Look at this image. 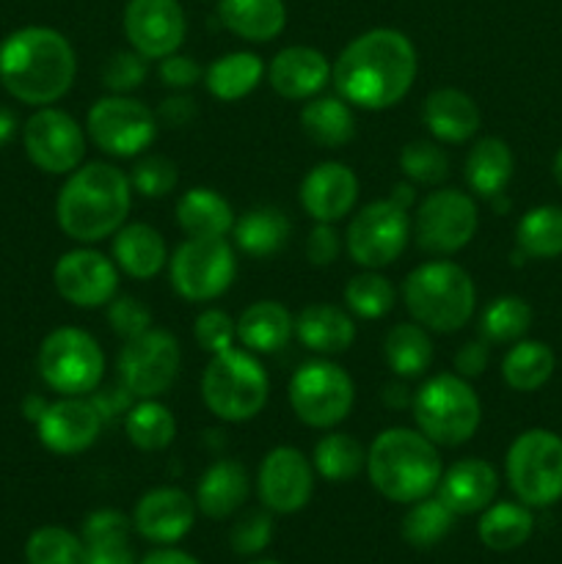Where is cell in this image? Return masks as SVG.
<instances>
[{"instance_id":"1","label":"cell","mask_w":562,"mask_h":564,"mask_svg":"<svg viewBox=\"0 0 562 564\" xmlns=\"http://www.w3.org/2000/svg\"><path fill=\"white\" fill-rule=\"evenodd\" d=\"M417 47L395 28H372L353 39L331 66V77L353 108H395L417 80Z\"/></svg>"},{"instance_id":"2","label":"cell","mask_w":562,"mask_h":564,"mask_svg":"<svg viewBox=\"0 0 562 564\" xmlns=\"http://www.w3.org/2000/svg\"><path fill=\"white\" fill-rule=\"evenodd\" d=\"M77 58L64 33L20 28L0 44V83L25 105H53L75 83Z\"/></svg>"},{"instance_id":"3","label":"cell","mask_w":562,"mask_h":564,"mask_svg":"<svg viewBox=\"0 0 562 564\" xmlns=\"http://www.w3.org/2000/svg\"><path fill=\"white\" fill-rule=\"evenodd\" d=\"M132 204L130 176L110 163L80 165L55 202L61 231L77 242H99L125 226Z\"/></svg>"},{"instance_id":"4","label":"cell","mask_w":562,"mask_h":564,"mask_svg":"<svg viewBox=\"0 0 562 564\" xmlns=\"http://www.w3.org/2000/svg\"><path fill=\"white\" fill-rule=\"evenodd\" d=\"M369 482L383 499L413 505L433 496L441 482V455L433 441L419 430L389 427L372 441L367 452Z\"/></svg>"},{"instance_id":"5","label":"cell","mask_w":562,"mask_h":564,"mask_svg":"<svg viewBox=\"0 0 562 564\" xmlns=\"http://www.w3.org/2000/svg\"><path fill=\"white\" fill-rule=\"evenodd\" d=\"M402 301L413 323L435 334H455L474 317L477 292L472 275L461 264L433 259L406 275Z\"/></svg>"},{"instance_id":"6","label":"cell","mask_w":562,"mask_h":564,"mask_svg":"<svg viewBox=\"0 0 562 564\" xmlns=\"http://www.w3.org/2000/svg\"><path fill=\"white\" fill-rule=\"evenodd\" d=\"M270 380L251 350L215 352L202 375V397L220 422H251L268 402Z\"/></svg>"},{"instance_id":"7","label":"cell","mask_w":562,"mask_h":564,"mask_svg":"<svg viewBox=\"0 0 562 564\" xmlns=\"http://www.w3.org/2000/svg\"><path fill=\"white\" fill-rule=\"evenodd\" d=\"M413 422L435 446H461L477 433L483 405L477 391L461 375H435L424 380L411 402Z\"/></svg>"},{"instance_id":"8","label":"cell","mask_w":562,"mask_h":564,"mask_svg":"<svg viewBox=\"0 0 562 564\" xmlns=\"http://www.w3.org/2000/svg\"><path fill=\"white\" fill-rule=\"evenodd\" d=\"M507 482L527 507L562 499V438L551 430H527L507 449Z\"/></svg>"},{"instance_id":"9","label":"cell","mask_w":562,"mask_h":564,"mask_svg":"<svg viewBox=\"0 0 562 564\" xmlns=\"http://www.w3.org/2000/svg\"><path fill=\"white\" fill-rule=\"evenodd\" d=\"M39 375L64 397L91 394L105 378L102 347L80 328H55L39 347Z\"/></svg>"},{"instance_id":"10","label":"cell","mask_w":562,"mask_h":564,"mask_svg":"<svg viewBox=\"0 0 562 564\" xmlns=\"http://www.w3.org/2000/svg\"><path fill=\"white\" fill-rule=\"evenodd\" d=\"M353 400H356L353 378L328 358L306 361L290 380V405L306 427H336L350 416Z\"/></svg>"},{"instance_id":"11","label":"cell","mask_w":562,"mask_h":564,"mask_svg":"<svg viewBox=\"0 0 562 564\" xmlns=\"http://www.w3.org/2000/svg\"><path fill=\"white\" fill-rule=\"evenodd\" d=\"M235 248L226 237H187L171 257V286L191 303L224 295L235 281Z\"/></svg>"},{"instance_id":"12","label":"cell","mask_w":562,"mask_h":564,"mask_svg":"<svg viewBox=\"0 0 562 564\" xmlns=\"http://www.w3.org/2000/svg\"><path fill=\"white\" fill-rule=\"evenodd\" d=\"M411 215L395 198H380L353 215L347 226V253L364 270L389 268L402 257L411 240Z\"/></svg>"},{"instance_id":"13","label":"cell","mask_w":562,"mask_h":564,"mask_svg":"<svg viewBox=\"0 0 562 564\" xmlns=\"http://www.w3.org/2000/svg\"><path fill=\"white\" fill-rule=\"evenodd\" d=\"M182 367V350L169 330L149 328L127 339L119 352V383L138 400H158L174 386Z\"/></svg>"},{"instance_id":"14","label":"cell","mask_w":562,"mask_h":564,"mask_svg":"<svg viewBox=\"0 0 562 564\" xmlns=\"http://www.w3.org/2000/svg\"><path fill=\"white\" fill-rule=\"evenodd\" d=\"M477 226L479 213L474 198L468 193L441 187L419 204L417 218H413V237L422 251L450 257L472 242Z\"/></svg>"},{"instance_id":"15","label":"cell","mask_w":562,"mask_h":564,"mask_svg":"<svg viewBox=\"0 0 562 564\" xmlns=\"http://www.w3.org/2000/svg\"><path fill=\"white\" fill-rule=\"evenodd\" d=\"M88 135L114 158H136L152 147L158 135V116L127 94H110L97 99L88 110Z\"/></svg>"},{"instance_id":"16","label":"cell","mask_w":562,"mask_h":564,"mask_svg":"<svg viewBox=\"0 0 562 564\" xmlns=\"http://www.w3.org/2000/svg\"><path fill=\"white\" fill-rule=\"evenodd\" d=\"M22 143L31 163L44 174H72L80 169L86 154V135L80 124L58 108H39L28 119Z\"/></svg>"},{"instance_id":"17","label":"cell","mask_w":562,"mask_h":564,"mask_svg":"<svg viewBox=\"0 0 562 564\" xmlns=\"http://www.w3.org/2000/svg\"><path fill=\"white\" fill-rule=\"evenodd\" d=\"M187 33L180 0H127L125 36L147 61H163L182 47Z\"/></svg>"},{"instance_id":"18","label":"cell","mask_w":562,"mask_h":564,"mask_svg":"<svg viewBox=\"0 0 562 564\" xmlns=\"http://www.w3.org/2000/svg\"><path fill=\"white\" fill-rule=\"evenodd\" d=\"M58 295L77 308H99L110 303L119 290V268L105 253L77 248L64 253L53 268Z\"/></svg>"},{"instance_id":"19","label":"cell","mask_w":562,"mask_h":564,"mask_svg":"<svg viewBox=\"0 0 562 564\" xmlns=\"http://www.w3.org/2000/svg\"><path fill=\"white\" fill-rule=\"evenodd\" d=\"M259 499L270 512L292 516L312 499L314 468L295 446H275L259 466Z\"/></svg>"},{"instance_id":"20","label":"cell","mask_w":562,"mask_h":564,"mask_svg":"<svg viewBox=\"0 0 562 564\" xmlns=\"http://www.w3.org/2000/svg\"><path fill=\"white\" fill-rule=\"evenodd\" d=\"M39 441L55 455H80L102 433V416L86 397H64L44 408L36 422Z\"/></svg>"},{"instance_id":"21","label":"cell","mask_w":562,"mask_h":564,"mask_svg":"<svg viewBox=\"0 0 562 564\" xmlns=\"http://www.w3.org/2000/svg\"><path fill=\"white\" fill-rule=\"evenodd\" d=\"M196 521V505L180 488H154L141 496L132 512V527L149 543H180Z\"/></svg>"},{"instance_id":"22","label":"cell","mask_w":562,"mask_h":564,"mask_svg":"<svg viewBox=\"0 0 562 564\" xmlns=\"http://www.w3.org/2000/svg\"><path fill=\"white\" fill-rule=\"evenodd\" d=\"M358 198V180L350 165L325 160L301 182V204L317 224H336L353 209Z\"/></svg>"},{"instance_id":"23","label":"cell","mask_w":562,"mask_h":564,"mask_svg":"<svg viewBox=\"0 0 562 564\" xmlns=\"http://www.w3.org/2000/svg\"><path fill=\"white\" fill-rule=\"evenodd\" d=\"M439 499L450 507L455 516H474L490 507L499 490V474L488 460L479 457H466L457 460L441 474Z\"/></svg>"},{"instance_id":"24","label":"cell","mask_w":562,"mask_h":564,"mask_svg":"<svg viewBox=\"0 0 562 564\" xmlns=\"http://www.w3.org/2000/svg\"><path fill=\"white\" fill-rule=\"evenodd\" d=\"M331 77V64L320 50L292 44L275 53L268 66V80L275 94L284 99H312L325 88Z\"/></svg>"},{"instance_id":"25","label":"cell","mask_w":562,"mask_h":564,"mask_svg":"<svg viewBox=\"0 0 562 564\" xmlns=\"http://www.w3.org/2000/svg\"><path fill=\"white\" fill-rule=\"evenodd\" d=\"M422 121L441 143H466L483 124L477 102L457 88H435L422 105Z\"/></svg>"},{"instance_id":"26","label":"cell","mask_w":562,"mask_h":564,"mask_svg":"<svg viewBox=\"0 0 562 564\" xmlns=\"http://www.w3.org/2000/svg\"><path fill=\"white\" fill-rule=\"evenodd\" d=\"M295 336L317 356H339L356 341V323L347 308L334 303H312L295 317Z\"/></svg>"},{"instance_id":"27","label":"cell","mask_w":562,"mask_h":564,"mask_svg":"<svg viewBox=\"0 0 562 564\" xmlns=\"http://www.w3.org/2000/svg\"><path fill=\"white\" fill-rule=\"evenodd\" d=\"M116 268L136 281L154 279L169 262L163 235L149 224H127L114 237Z\"/></svg>"},{"instance_id":"28","label":"cell","mask_w":562,"mask_h":564,"mask_svg":"<svg viewBox=\"0 0 562 564\" xmlns=\"http://www.w3.org/2000/svg\"><path fill=\"white\" fill-rule=\"evenodd\" d=\"M218 20L246 42H273L287 25L284 0H218Z\"/></svg>"},{"instance_id":"29","label":"cell","mask_w":562,"mask_h":564,"mask_svg":"<svg viewBox=\"0 0 562 564\" xmlns=\"http://www.w3.org/2000/svg\"><path fill=\"white\" fill-rule=\"evenodd\" d=\"M292 334H295V319L275 301L251 303L237 319V339L246 350L259 352V356L284 350Z\"/></svg>"},{"instance_id":"30","label":"cell","mask_w":562,"mask_h":564,"mask_svg":"<svg viewBox=\"0 0 562 564\" xmlns=\"http://www.w3.org/2000/svg\"><path fill=\"white\" fill-rule=\"evenodd\" d=\"M248 499V474L237 460H215L202 474L196 488V507L207 518L235 516Z\"/></svg>"},{"instance_id":"31","label":"cell","mask_w":562,"mask_h":564,"mask_svg":"<svg viewBox=\"0 0 562 564\" xmlns=\"http://www.w3.org/2000/svg\"><path fill=\"white\" fill-rule=\"evenodd\" d=\"M235 220L231 204L213 187H191L176 202V224L187 237H226Z\"/></svg>"},{"instance_id":"32","label":"cell","mask_w":562,"mask_h":564,"mask_svg":"<svg viewBox=\"0 0 562 564\" xmlns=\"http://www.w3.org/2000/svg\"><path fill=\"white\" fill-rule=\"evenodd\" d=\"M463 174H466L468 187L472 193L483 198H496L505 193L507 182L512 180V169H516V160H512L510 147H507L501 138H479L472 149H468L466 165H463Z\"/></svg>"},{"instance_id":"33","label":"cell","mask_w":562,"mask_h":564,"mask_svg":"<svg viewBox=\"0 0 562 564\" xmlns=\"http://www.w3.org/2000/svg\"><path fill=\"white\" fill-rule=\"evenodd\" d=\"M290 231L292 224L281 209L253 207L235 220L231 237L242 253L253 259H268L287 246Z\"/></svg>"},{"instance_id":"34","label":"cell","mask_w":562,"mask_h":564,"mask_svg":"<svg viewBox=\"0 0 562 564\" xmlns=\"http://www.w3.org/2000/svg\"><path fill=\"white\" fill-rule=\"evenodd\" d=\"M301 130L317 147L339 149L356 135V116L342 97H314L303 105Z\"/></svg>"},{"instance_id":"35","label":"cell","mask_w":562,"mask_h":564,"mask_svg":"<svg viewBox=\"0 0 562 564\" xmlns=\"http://www.w3.org/2000/svg\"><path fill=\"white\" fill-rule=\"evenodd\" d=\"M262 61L259 55L237 50V53L220 55L218 61L204 69V86L220 102H237V99L248 97L253 88L262 80Z\"/></svg>"},{"instance_id":"36","label":"cell","mask_w":562,"mask_h":564,"mask_svg":"<svg viewBox=\"0 0 562 564\" xmlns=\"http://www.w3.org/2000/svg\"><path fill=\"white\" fill-rule=\"evenodd\" d=\"M383 358L391 372L402 380L422 378L433 364V341L424 325L400 323L386 334Z\"/></svg>"},{"instance_id":"37","label":"cell","mask_w":562,"mask_h":564,"mask_svg":"<svg viewBox=\"0 0 562 564\" xmlns=\"http://www.w3.org/2000/svg\"><path fill=\"white\" fill-rule=\"evenodd\" d=\"M534 518L527 505H512V501H499L483 510L479 518V540L490 551H516L532 538Z\"/></svg>"},{"instance_id":"38","label":"cell","mask_w":562,"mask_h":564,"mask_svg":"<svg viewBox=\"0 0 562 564\" xmlns=\"http://www.w3.org/2000/svg\"><path fill=\"white\" fill-rule=\"evenodd\" d=\"M556 358L543 341L518 339L501 361V378L512 391H538L551 380Z\"/></svg>"},{"instance_id":"39","label":"cell","mask_w":562,"mask_h":564,"mask_svg":"<svg viewBox=\"0 0 562 564\" xmlns=\"http://www.w3.org/2000/svg\"><path fill=\"white\" fill-rule=\"evenodd\" d=\"M516 242L523 257H562V207L543 204V207L529 209L516 226Z\"/></svg>"},{"instance_id":"40","label":"cell","mask_w":562,"mask_h":564,"mask_svg":"<svg viewBox=\"0 0 562 564\" xmlns=\"http://www.w3.org/2000/svg\"><path fill=\"white\" fill-rule=\"evenodd\" d=\"M367 466V452L353 435L328 433L314 446V471L328 482H350Z\"/></svg>"},{"instance_id":"41","label":"cell","mask_w":562,"mask_h":564,"mask_svg":"<svg viewBox=\"0 0 562 564\" xmlns=\"http://www.w3.org/2000/svg\"><path fill=\"white\" fill-rule=\"evenodd\" d=\"M127 438L141 452H160L174 441L176 422L165 405L158 400H141L125 416Z\"/></svg>"},{"instance_id":"42","label":"cell","mask_w":562,"mask_h":564,"mask_svg":"<svg viewBox=\"0 0 562 564\" xmlns=\"http://www.w3.org/2000/svg\"><path fill=\"white\" fill-rule=\"evenodd\" d=\"M532 325V308L523 297L501 295L490 301L479 314V334L488 345H507L518 341Z\"/></svg>"},{"instance_id":"43","label":"cell","mask_w":562,"mask_h":564,"mask_svg":"<svg viewBox=\"0 0 562 564\" xmlns=\"http://www.w3.org/2000/svg\"><path fill=\"white\" fill-rule=\"evenodd\" d=\"M455 512L439 499V496H428V499L413 501L408 516L402 518V540L413 549H433L435 543L446 538L452 529Z\"/></svg>"},{"instance_id":"44","label":"cell","mask_w":562,"mask_h":564,"mask_svg":"<svg viewBox=\"0 0 562 564\" xmlns=\"http://www.w3.org/2000/svg\"><path fill=\"white\" fill-rule=\"evenodd\" d=\"M345 306L361 319H380L395 306V286L375 270L353 275L345 286Z\"/></svg>"},{"instance_id":"45","label":"cell","mask_w":562,"mask_h":564,"mask_svg":"<svg viewBox=\"0 0 562 564\" xmlns=\"http://www.w3.org/2000/svg\"><path fill=\"white\" fill-rule=\"evenodd\" d=\"M28 564H86V543L61 527H42L28 538Z\"/></svg>"},{"instance_id":"46","label":"cell","mask_w":562,"mask_h":564,"mask_svg":"<svg viewBox=\"0 0 562 564\" xmlns=\"http://www.w3.org/2000/svg\"><path fill=\"white\" fill-rule=\"evenodd\" d=\"M400 169L411 185H441L450 176V158L435 141H411L402 147Z\"/></svg>"},{"instance_id":"47","label":"cell","mask_w":562,"mask_h":564,"mask_svg":"<svg viewBox=\"0 0 562 564\" xmlns=\"http://www.w3.org/2000/svg\"><path fill=\"white\" fill-rule=\"evenodd\" d=\"M132 191L143 198H163L176 187V165L160 154H147L130 171Z\"/></svg>"},{"instance_id":"48","label":"cell","mask_w":562,"mask_h":564,"mask_svg":"<svg viewBox=\"0 0 562 564\" xmlns=\"http://www.w3.org/2000/svg\"><path fill=\"white\" fill-rule=\"evenodd\" d=\"M270 540H273V516L264 507V510H251L237 518V523L231 527L229 543L235 554L251 556L268 549Z\"/></svg>"},{"instance_id":"49","label":"cell","mask_w":562,"mask_h":564,"mask_svg":"<svg viewBox=\"0 0 562 564\" xmlns=\"http://www.w3.org/2000/svg\"><path fill=\"white\" fill-rule=\"evenodd\" d=\"M193 336L204 352L215 356V352H224L235 345L237 323L220 308H204L193 325Z\"/></svg>"},{"instance_id":"50","label":"cell","mask_w":562,"mask_h":564,"mask_svg":"<svg viewBox=\"0 0 562 564\" xmlns=\"http://www.w3.org/2000/svg\"><path fill=\"white\" fill-rule=\"evenodd\" d=\"M147 77V58L136 50H119L102 66V83L114 94H127L138 88Z\"/></svg>"},{"instance_id":"51","label":"cell","mask_w":562,"mask_h":564,"mask_svg":"<svg viewBox=\"0 0 562 564\" xmlns=\"http://www.w3.org/2000/svg\"><path fill=\"white\" fill-rule=\"evenodd\" d=\"M108 323L114 328V334L127 341L152 328V312L143 306V301L125 295L108 303Z\"/></svg>"},{"instance_id":"52","label":"cell","mask_w":562,"mask_h":564,"mask_svg":"<svg viewBox=\"0 0 562 564\" xmlns=\"http://www.w3.org/2000/svg\"><path fill=\"white\" fill-rule=\"evenodd\" d=\"M99 540H130V518L119 510H97L83 523V543Z\"/></svg>"},{"instance_id":"53","label":"cell","mask_w":562,"mask_h":564,"mask_svg":"<svg viewBox=\"0 0 562 564\" xmlns=\"http://www.w3.org/2000/svg\"><path fill=\"white\" fill-rule=\"evenodd\" d=\"M160 80H163V86L174 88V91H187V88L196 86L198 80L204 77V69L196 64L193 58H187V55H169V58L160 61V69H158Z\"/></svg>"},{"instance_id":"54","label":"cell","mask_w":562,"mask_h":564,"mask_svg":"<svg viewBox=\"0 0 562 564\" xmlns=\"http://www.w3.org/2000/svg\"><path fill=\"white\" fill-rule=\"evenodd\" d=\"M342 251L339 235L331 224H317L306 237V257L314 268H328L336 262Z\"/></svg>"},{"instance_id":"55","label":"cell","mask_w":562,"mask_h":564,"mask_svg":"<svg viewBox=\"0 0 562 564\" xmlns=\"http://www.w3.org/2000/svg\"><path fill=\"white\" fill-rule=\"evenodd\" d=\"M488 361H490V345L485 339H477V341H466V345L455 352V361L452 364H455V375L472 380V378H479V375L488 369Z\"/></svg>"},{"instance_id":"56","label":"cell","mask_w":562,"mask_h":564,"mask_svg":"<svg viewBox=\"0 0 562 564\" xmlns=\"http://www.w3.org/2000/svg\"><path fill=\"white\" fill-rule=\"evenodd\" d=\"M86 564H136L130 540H99L86 543Z\"/></svg>"},{"instance_id":"57","label":"cell","mask_w":562,"mask_h":564,"mask_svg":"<svg viewBox=\"0 0 562 564\" xmlns=\"http://www.w3.org/2000/svg\"><path fill=\"white\" fill-rule=\"evenodd\" d=\"M88 400L94 402V408H97L99 416H102L105 422V419H114L119 416V413L130 411L132 394L119 383V386H110V389H94V394L88 397Z\"/></svg>"},{"instance_id":"58","label":"cell","mask_w":562,"mask_h":564,"mask_svg":"<svg viewBox=\"0 0 562 564\" xmlns=\"http://www.w3.org/2000/svg\"><path fill=\"white\" fill-rule=\"evenodd\" d=\"M193 116H196V102L191 97H185V94L163 99V105L158 110V119L169 127H185Z\"/></svg>"},{"instance_id":"59","label":"cell","mask_w":562,"mask_h":564,"mask_svg":"<svg viewBox=\"0 0 562 564\" xmlns=\"http://www.w3.org/2000/svg\"><path fill=\"white\" fill-rule=\"evenodd\" d=\"M380 397H383V405L395 408V411H406V408H411V402H413V394L408 391V386L402 383V378H400V383H386L383 394Z\"/></svg>"},{"instance_id":"60","label":"cell","mask_w":562,"mask_h":564,"mask_svg":"<svg viewBox=\"0 0 562 564\" xmlns=\"http://www.w3.org/2000/svg\"><path fill=\"white\" fill-rule=\"evenodd\" d=\"M141 564H198V562L193 560V556L182 554V551L165 549V551H154V554H149Z\"/></svg>"},{"instance_id":"61","label":"cell","mask_w":562,"mask_h":564,"mask_svg":"<svg viewBox=\"0 0 562 564\" xmlns=\"http://www.w3.org/2000/svg\"><path fill=\"white\" fill-rule=\"evenodd\" d=\"M14 127H17L14 116H11L6 108H0V147H3L6 141H11V135H14Z\"/></svg>"},{"instance_id":"62","label":"cell","mask_w":562,"mask_h":564,"mask_svg":"<svg viewBox=\"0 0 562 564\" xmlns=\"http://www.w3.org/2000/svg\"><path fill=\"white\" fill-rule=\"evenodd\" d=\"M391 198H395L397 204H402V207H406V209H411V204H413V187L408 185V182H406V185H397L395 193H391Z\"/></svg>"},{"instance_id":"63","label":"cell","mask_w":562,"mask_h":564,"mask_svg":"<svg viewBox=\"0 0 562 564\" xmlns=\"http://www.w3.org/2000/svg\"><path fill=\"white\" fill-rule=\"evenodd\" d=\"M554 176H556V185L562 187V149L556 152V158H554Z\"/></svg>"},{"instance_id":"64","label":"cell","mask_w":562,"mask_h":564,"mask_svg":"<svg viewBox=\"0 0 562 564\" xmlns=\"http://www.w3.org/2000/svg\"><path fill=\"white\" fill-rule=\"evenodd\" d=\"M253 564H279V562H270V560H268V562H253Z\"/></svg>"}]
</instances>
